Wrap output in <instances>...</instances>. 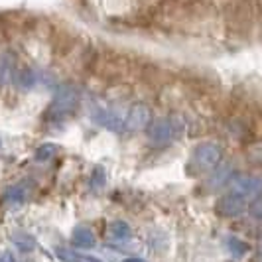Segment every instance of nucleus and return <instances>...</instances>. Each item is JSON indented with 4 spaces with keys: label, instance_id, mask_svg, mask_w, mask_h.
Returning a JSON list of instances; mask_svg holds the SVG:
<instances>
[{
    "label": "nucleus",
    "instance_id": "nucleus-1",
    "mask_svg": "<svg viewBox=\"0 0 262 262\" xmlns=\"http://www.w3.org/2000/svg\"><path fill=\"white\" fill-rule=\"evenodd\" d=\"M256 195H258V180L252 176L235 173L227 193L217 201V211L223 217H238L243 211L249 209Z\"/></svg>",
    "mask_w": 262,
    "mask_h": 262
},
{
    "label": "nucleus",
    "instance_id": "nucleus-2",
    "mask_svg": "<svg viewBox=\"0 0 262 262\" xmlns=\"http://www.w3.org/2000/svg\"><path fill=\"white\" fill-rule=\"evenodd\" d=\"M184 134V122L180 118H156L148 124V140L156 146H166Z\"/></svg>",
    "mask_w": 262,
    "mask_h": 262
},
{
    "label": "nucleus",
    "instance_id": "nucleus-3",
    "mask_svg": "<svg viewBox=\"0 0 262 262\" xmlns=\"http://www.w3.org/2000/svg\"><path fill=\"white\" fill-rule=\"evenodd\" d=\"M221 158H223L221 146L215 144V142H201V144L195 146L187 168L191 173H203V171L217 168L221 164Z\"/></svg>",
    "mask_w": 262,
    "mask_h": 262
},
{
    "label": "nucleus",
    "instance_id": "nucleus-4",
    "mask_svg": "<svg viewBox=\"0 0 262 262\" xmlns=\"http://www.w3.org/2000/svg\"><path fill=\"white\" fill-rule=\"evenodd\" d=\"M93 122H97L99 126H103L106 130L120 132L124 128V115L126 111H120L115 106H105V105H93L89 111Z\"/></svg>",
    "mask_w": 262,
    "mask_h": 262
},
{
    "label": "nucleus",
    "instance_id": "nucleus-5",
    "mask_svg": "<svg viewBox=\"0 0 262 262\" xmlns=\"http://www.w3.org/2000/svg\"><path fill=\"white\" fill-rule=\"evenodd\" d=\"M77 105V91L69 85H61L57 93H55V99L52 103V108H50V115L53 117H66L69 115Z\"/></svg>",
    "mask_w": 262,
    "mask_h": 262
},
{
    "label": "nucleus",
    "instance_id": "nucleus-6",
    "mask_svg": "<svg viewBox=\"0 0 262 262\" xmlns=\"http://www.w3.org/2000/svg\"><path fill=\"white\" fill-rule=\"evenodd\" d=\"M150 124V111L142 105H134L124 115V128L128 130H142Z\"/></svg>",
    "mask_w": 262,
    "mask_h": 262
},
{
    "label": "nucleus",
    "instance_id": "nucleus-7",
    "mask_svg": "<svg viewBox=\"0 0 262 262\" xmlns=\"http://www.w3.org/2000/svg\"><path fill=\"white\" fill-rule=\"evenodd\" d=\"M28 195H30V182H20V184H14L12 187L6 191L4 201H6V205H10V207H18V205H22V203L26 201Z\"/></svg>",
    "mask_w": 262,
    "mask_h": 262
},
{
    "label": "nucleus",
    "instance_id": "nucleus-8",
    "mask_svg": "<svg viewBox=\"0 0 262 262\" xmlns=\"http://www.w3.org/2000/svg\"><path fill=\"white\" fill-rule=\"evenodd\" d=\"M71 243L75 249H93L97 238H95V233L87 227H77L71 235Z\"/></svg>",
    "mask_w": 262,
    "mask_h": 262
},
{
    "label": "nucleus",
    "instance_id": "nucleus-9",
    "mask_svg": "<svg viewBox=\"0 0 262 262\" xmlns=\"http://www.w3.org/2000/svg\"><path fill=\"white\" fill-rule=\"evenodd\" d=\"M106 236L111 238V241H128L132 236V229L130 225L126 223V221H113V223H108L106 227Z\"/></svg>",
    "mask_w": 262,
    "mask_h": 262
},
{
    "label": "nucleus",
    "instance_id": "nucleus-10",
    "mask_svg": "<svg viewBox=\"0 0 262 262\" xmlns=\"http://www.w3.org/2000/svg\"><path fill=\"white\" fill-rule=\"evenodd\" d=\"M233 178H235V171H233L231 166H219L217 171L209 178V182H207V184H209L211 189H219V187H223V185L231 184V180H233Z\"/></svg>",
    "mask_w": 262,
    "mask_h": 262
},
{
    "label": "nucleus",
    "instance_id": "nucleus-11",
    "mask_svg": "<svg viewBox=\"0 0 262 262\" xmlns=\"http://www.w3.org/2000/svg\"><path fill=\"white\" fill-rule=\"evenodd\" d=\"M39 81H41V73L34 71V69H24L20 73V77H18V85L22 89H32L34 85H38Z\"/></svg>",
    "mask_w": 262,
    "mask_h": 262
},
{
    "label": "nucleus",
    "instance_id": "nucleus-12",
    "mask_svg": "<svg viewBox=\"0 0 262 262\" xmlns=\"http://www.w3.org/2000/svg\"><path fill=\"white\" fill-rule=\"evenodd\" d=\"M227 245H229V252H231L235 258H241V256L247 254V243H243V241L236 238V236L227 238Z\"/></svg>",
    "mask_w": 262,
    "mask_h": 262
},
{
    "label": "nucleus",
    "instance_id": "nucleus-13",
    "mask_svg": "<svg viewBox=\"0 0 262 262\" xmlns=\"http://www.w3.org/2000/svg\"><path fill=\"white\" fill-rule=\"evenodd\" d=\"M55 152H57V146L55 144H41L36 150V160L38 162H48V160H52L55 156Z\"/></svg>",
    "mask_w": 262,
    "mask_h": 262
},
{
    "label": "nucleus",
    "instance_id": "nucleus-14",
    "mask_svg": "<svg viewBox=\"0 0 262 262\" xmlns=\"http://www.w3.org/2000/svg\"><path fill=\"white\" fill-rule=\"evenodd\" d=\"M55 254L61 258L63 262H79L81 260V256H79L75 250H71V249H66V247H61V249H57L55 250Z\"/></svg>",
    "mask_w": 262,
    "mask_h": 262
},
{
    "label": "nucleus",
    "instance_id": "nucleus-15",
    "mask_svg": "<svg viewBox=\"0 0 262 262\" xmlns=\"http://www.w3.org/2000/svg\"><path fill=\"white\" fill-rule=\"evenodd\" d=\"M14 241L20 245V249H24V250H32V249H34V247H32L34 243H32V238H28V236L16 235V236H14Z\"/></svg>",
    "mask_w": 262,
    "mask_h": 262
},
{
    "label": "nucleus",
    "instance_id": "nucleus-16",
    "mask_svg": "<svg viewBox=\"0 0 262 262\" xmlns=\"http://www.w3.org/2000/svg\"><path fill=\"white\" fill-rule=\"evenodd\" d=\"M105 184V176H103V170H97L95 171V178H93V187L99 189L101 185Z\"/></svg>",
    "mask_w": 262,
    "mask_h": 262
},
{
    "label": "nucleus",
    "instance_id": "nucleus-17",
    "mask_svg": "<svg viewBox=\"0 0 262 262\" xmlns=\"http://www.w3.org/2000/svg\"><path fill=\"white\" fill-rule=\"evenodd\" d=\"M0 262H18V260H16V256H14L12 252L4 250V252H0Z\"/></svg>",
    "mask_w": 262,
    "mask_h": 262
},
{
    "label": "nucleus",
    "instance_id": "nucleus-18",
    "mask_svg": "<svg viewBox=\"0 0 262 262\" xmlns=\"http://www.w3.org/2000/svg\"><path fill=\"white\" fill-rule=\"evenodd\" d=\"M122 262H146V260H142V258H126V260Z\"/></svg>",
    "mask_w": 262,
    "mask_h": 262
},
{
    "label": "nucleus",
    "instance_id": "nucleus-19",
    "mask_svg": "<svg viewBox=\"0 0 262 262\" xmlns=\"http://www.w3.org/2000/svg\"><path fill=\"white\" fill-rule=\"evenodd\" d=\"M87 262H99V260H87Z\"/></svg>",
    "mask_w": 262,
    "mask_h": 262
}]
</instances>
